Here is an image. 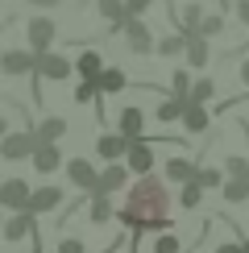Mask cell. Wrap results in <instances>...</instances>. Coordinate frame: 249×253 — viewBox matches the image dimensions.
Masks as SVG:
<instances>
[{
  "instance_id": "cell-1",
  "label": "cell",
  "mask_w": 249,
  "mask_h": 253,
  "mask_svg": "<svg viewBox=\"0 0 249 253\" xmlns=\"http://www.w3.org/2000/svg\"><path fill=\"white\" fill-rule=\"evenodd\" d=\"M170 208H174V199H170L166 178L137 174L129 195H124V204L117 208V220L129 224L133 233H166L170 228Z\"/></svg>"
},
{
  "instance_id": "cell-2",
  "label": "cell",
  "mask_w": 249,
  "mask_h": 253,
  "mask_svg": "<svg viewBox=\"0 0 249 253\" xmlns=\"http://www.w3.org/2000/svg\"><path fill=\"white\" fill-rule=\"evenodd\" d=\"M71 75H75V58L58 54V50H50V54H38V71L29 75V79H34V100H42V79L62 83V79H71Z\"/></svg>"
},
{
  "instance_id": "cell-3",
  "label": "cell",
  "mask_w": 249,
  "mask_h": 253,
  "mask_svg": "<svg viewBox=\"0 0 249 253\" xmlns=\"http://www.w3.org/2000/svg\"><path fill=\"white\" fill-rule=\"evenodd\" d=\"M34 71H38V54L29 46H8L4 54H0V75L25 79V75H34Z\"/></svg>"
},
{
  "instance_id": "cell-4",
  "label": "cell",
  "mask_w": 249,
  "mask_h": 253,
  "mask_svg": "<svg viewBox=\"0 0 249 253\" xmlns=\"http://www.w3.org/2000/svg\"><path fill=\"white\" fill-rule=\"evenodd\" d=\"M34 150H38V133L34 129H21V133L8 129L0 137V158H4V162H25V158H34Z\"/></svg>"
},
{
  "instance_id": "cell-5",
  "label": "cell",
  "mask_w": 249,
  "mask_h": 253,
  "mask_svg": "<svg viewBox=\"0 0 249 253\" xmlns=\"http://www.w3.org/2000/svg\"><path fill=\"white\" fill-rule=\"evenodd\" d=\"M124 46H129V54H154V46H158V38L150 34V25H145V17H129L124 21Z\"/></svg>"
},
{
  "instance_id": "cell-6",
  "label": "cell",
  "mask_w": 249,
  "mask_h": 253,
  "mask_svg": "<svg viewBox=\"0 0 249 253\" xmlns=\"http://www.w3.org/2000/svg\"><path fill=\"white\" fill-rule=\"evenodd\" d=\"M25 38H29V50H34V54H50V50H54V38H58V25L50 17H29L25 21Z\"/></svg>"
},
{
  "instance_id": "cell-7",
  "label": "cell",
  "mask_w": 249,
  "mask_h": 253,
  "mask_svg": "<svg viewBox=\"0 0 249 253\" xmlns=\"http://www.w3.org/2000/svg\"><path fill=\"white\" fill-rule=\"evenodd\" d=\"M62 170H67L71 187L83 191V195H91V191H96V183H100V170L87 162V158H67V162H62Z\"/></svg>"
},
{
  "instance_id": "cell-8",
  "label": "cell",
  "mask_w": 249,
  "mask_h": 253,
  "mask_svg": "<svg viewBox=\"0 0 249 253\" xmlns=\"http://www.w3.org/2000/svg\"><path fill=\"white\" fill-rule=\"evenodd\" d=\"M154 141L150 137H137V141H129V154H124V166L133 170V178L137 174H154Z\"/></svg>"
},
{
  "instance_id": "cell-9",
  "label": "cell",
  "mask_w": 249,
  "mask_h": 253,
  "mask_svg": "<svg viewBox=\"0 0 249 253\" xmlns=\"http://www.w3.org/2000/svg\"><path fill=\"white\" fill-rule=\"evenodd\" d=\"M29 195H34V191H29V183H25V178H17V174L0 183V208H4V212H25Z\"/></svg>"
},
{
  "instance_id": "cell-10",
  "label": "cell",
  "mask_w": 249,
  "mask_h": 253,
  "mask_svg": "<svg viewBox=\"0 0 249 253\" xmlns=\"http://www.w3.org/2000/svg\"><path fill=\"white\" fill-rule=\"evenodd\" d=\"M38 216L34 212H8L4 224H0V237L8 241V245H17V241H29V233H34Z\"/></svg>"
},
{
  "instance_id": "cell-11",
  "label": "cell",
  "mask_w": 249,
  "mask_h": 253,
  "mask_svg": "<svg viewBox=\"0 0 249 253\" xmlns=\"http://www.w3.org/2000/svg\"><path fill=\"white\" fill-rule=\"evenodd\" d=\"M129 178H133V170L124 162H108L100 170V183H96V191H104V195H117V191H124L129 187Z\"/></svg>"
},
{
  "instance_id": "cell-12",
  "label": "cell",
  "mask_w": 249,
  "mask_h": 253,
  "mask_svg": "<svg viewBox=\"0 0 249 253\" xmlns=\"http://www.w3.org/2000/svg\"><path fill=\"white\" fill-rule=\"evenodd\" d=\"M183 58H187V67H191V71H204L208 62H212V38H204V34H187Z\"/></svg>"
},
{
  "instance_id": "cell-13",
  "label": "cell",
  "mask_w": 249,
  "mask_h": 253,
  "mask_svg": "<svg viewBox=\"0 0 249 253\" xmlns=\"http://www.w3.org/2000/svg\"><path fill=\"white\" fill-rule=\"evenodd\" d=\"M96 154L104 158V162H124V154H129V137L124 133H100L96 137Z\"/></svg>"
},
{
  "instance_id": "cell-14",
  "label": "cell",
  "mask_w": 249,
  "mask_h": 253,
  "mask_svg": "<svg viewBox=\"0 0 249 253\" xmlns=\"http://www.w3.org/2000/svg\"><path fill=\"white\" fill-rule=\"evenodd\" d=\"M54 208H62V187L46 183V187H38V191L29 195V208H25V212H34V216L42 220L46 212H54Z\"/></svg>"
},
{
  "instance_id": "cell-15",
  "label": "cell",
  "mask_w": 249,
  "mask_h": 253,
  "mask_svg": "<svg viewBox=\"0 0 249 253\" xmlns=\"http://www.w3.org/2000/svg\"><path fill=\"white\" fill-rule=\"evenodd\" d=\"M117 133H124L129 141H137V137H145V108H137V104L121 108V117H117Z\"/></svg>"
},
{
  "instance_id": "cell-16",
  "label": "cell",
  "mask_w": 249,
  "mask_h": 253,
  "mask_svg": "<svg viewBox=\"0 0 249 253\" xmlns=\"http://www.w3.org/2000/svg\"><path fill=\"white\" fill-rule=\"evenodd\" d=\"M179 125H183V133L200 137V133L212 129V108H208V104H187V112H183Z\"/></svg>"
},
{
  "instance_id": "cell-17",
  "label": "cell",
  "mask_w": 249,
  "mask_h": 253,
  "mask_svg": "<svg viewBox=\"0 0 249 253\" xmlns=\"http://www.w3.org/2000/svg\"><path fill=\"white\" fill-rule=\"evenodd\" d=\"M34 170L38 174H54L58 166H62V154H58V141H38V150H34Z\"/></svg>"
},
{
  "instance_id": "cell-18",
  "label": "cell",
  "mask_w": 249,
  "mask_h": 253,
  "mask_svg": "<svg viewBox=\"0 0 249 253\" xmlns=\"http://www.w3.org/2000/svg\"><path fill=\"white\" fill-rule=\"evenodd\" d=\"M195 170H200V166H195L191 158H179V154H174V158H166V162H162V174H166V183H174V187L191 183V178H195Z\"/></svg>"
},
{
  "instance_id": "cell-19",
  "label": "cell",
  "mask_w": 249,
  "mask_h": 253,
  "mask_svg": "<svg viewBox=\"0 0 249 253\" xmlns=\"http://www.w3.org/2000/svg\"><path fill=\"white\" fill-rule=\"evenodd\" d=\"M96 13L108 21V34H124V21H129L124 0H96Z\"/></svg>"
},
{
  "instance_id": "cell-20",
  "label": "cell",
  "mask_w": 249,
  "mask_h": 253,
  "mask_svg": "<svg viewBox=\"0 0 249 253\" xmlns=\"http://www.w3.org/2000/svg\"><path fill=\"white\" fill-rule=\"evenodd\" d=\"M112 216H117V208H112V195L91 191V195H87V220H91V224H112Z\"/></svg>"
},
{
  "instance_id": "cell-21",
  "label": "cell",
  "mask_w": 249,
  "mask_h": 253,
  "mask_svg": "<svg viewBox=\"0 0 249 253\" xmlns=\"http://www.w3.org/2000/svg\"><path fill=\"white\" fill-rule=\"evenodd\" d=\"M187 104H191V100H183V96H166V100H158L154 121H158V125H179L183 112H187Z\"/></svg>"
},
{
  "instance_id": "cell-22",
  "label": "cell",
  "mask_w": 249,
  "mask_h": 253,
  "mask_svg": "<svg viewBox=\"0 0 249 253\" xmlns=\"http://www.w3.org/2000/svg\"><path fill=\"white\" fill-rule=\"evenodd\" d=\"M208 17V8L200 4V0H191V4L179 8V17H174V29L179 34H200V21Z\"/></svg>"
},
{
  "instance_id": "cell-23",
  "label": "cell",
  "mask_w": 249,
  "mask_h": 253,
  "mask_svg": "<svg viewBox=\"0 0 249 253\" xmlns=\"http://www.w3.org/2000/svg\"><path fill=\"white\" fill-rule=\"evenodd\" d=\"M220 195H224V204H233V208L249 204V174H228L224 187H220Z\"/></svg>"
},
{
  "instance_id": "cell-24",
  "label": "cell",
  "mask_w": 249,
  "mask_h": 253,
  "mask_svg": "<svg viewBox=\"0 0 249 253\" xmlns=\"http://www.w3.org/2000/svg\"><path fill=\"white\" fill-rule=\"evenodd\" d=\"M96 83H100V96H117V91H124V87H133V79L124 75L121 67H104Z\"/></svg>"
},
{
  "instance_id": "cell-25",
  "label": "cell",
  "mask_w": 249,
  "mask_h": 253,
  "mask_svg": "<svg viewBox=\"0 0 249 253\" xmlns=\"http://www.w3.org/2000/svg\"><path fill=\"white\" fill-rule=\"evenodd\" d=\"M104 67H108V62H104L100 50H79V58H75V75L79 79H100Z\"/></svg>"
},
{
  "instance_id": "cell-26",
  "label": "cell",
  "mask_w": 249,
  "mask_h": 253,
  "mask_svg": "<svg viewBox=\"0 0 249 253\" xmlns=\"http://www.w3.org/2000/svg\"><path fill=\"white\" fill-rule=\"evenodd\" d=\"M67 129H71V125L62 121V117H42V121L34 125L38 141H62V137H67Z\"/></svg>"
},
{
  "instance_id": "cell-27",
  "label": "cell",
  "mask_w": 249,
  "mask_h": 253,
  "mask_svg": "<svg viewBox=\"0 0 249 253\" xmlns=\"http://www.w3.org/2000/svg\"><path fill=\"white\" fill-rule=\"evenodd\" d=\"M183 50H187V34H179V29H174V34L158 38V46H154V54H162V58H179Z\"/></svg>"
},
{
  "instance_id": "cell-28",
  "label": "cell",
  "mask_w": 249,
  "mask_h": 253,
  "mask_svg": "<svg viewBox=\"0 0 249 253\" xmlns=\"http://www.w3.org/2000/svg\"><path fill=\"white\" fill-rule=\"evenodd\" d=\"M191 104H212L216 100V79H208V75H200L191 83V96H187Z\"/></svg>"
},
{
  "instance_id": "cell-29",
  "label": "cell",
  "mask_w": 249,
  "mask_h": 253,
  "mask_svg": "<svg viewBox=\"0 0 249 253\" xmlns=\"http://www.w3.org/2000/svg\"><path fill=\"white\" fill-rule=\"evenodd\" d=\"M224 170H216V166H200V170H195V183H200L204 187V191H220V187H224Z\"/></svg>"
},
{
  "instance_id": "cell-30",
  "label": "cell",
  "mask_w": 249,
  "mask_h": 253,
  "mask_svg": "<svg viewBox=\"0 0 249 253\" xmlns=\"http://www.w3.org/2000/svg\"><path fill=\"white\" fill-rule=\"evenodd\" d=\"M204 195H208V191L191 178V183H183V187H179V208H187V212H191V208H200V204H204Z\"/></svg>"
},
{
  "instance_id": "cell-31",
  "label": "cell",
  "mask_w": 249,
  "mask_h": 253,
  "mask_svg": "<svg viewBox=\"0 0 249 253\" xmlns=\"http://www.w3.org/2000/svg\"><path fill=\"white\" fill-rule=\"evenodd\" d=\"M71 96H75V104H100V100H104V96H100V83H96V79H79Z\"/></svg>"
},
{
  "instance_id": "cell-32",
  "label": "cell",
  "mask_w": 249,
  "mask_h": 253,
  "mask_svg": "<svg viewBox=\"0 0 249 253\" xmlns=\"http://www.w3.org/2000/svg\"><path fill=\"white\" fill-rule=\"evenodd\" d=\"M191 83H195L191 71H183V67L170 71V96H183V100H187V96H191Z\"/></svg>"
},
{
  "instance_id": "cell-33",
  "label": "cell",
  "mask_w": 249,
  "mask_h": 253,
  "mask_svg": "<svg viewBox=\"0 0 249 253\" xmlns=\"http://www.w3.org/2000/svg\"><path fill=\"white\" fill-rule=\"evenodd\" d=\"M154 253H183V241H179V233H170V228H166V233L154 241Z\"/></svg>"
},
{
  "instance_id": "cell-34",
  "label": "cell",
  "mask_w": 249,
  "mask_h": 253,
  "mask_svg": "<svg viewBox=\"0 0 249 253\" xmlns=\"http://www.w3.org/2000/svg\"><path fill=\"white\" fill-rule=\"evenodd\" d=\"M220 29H224V17H220V13H208V17L200 21V34H204V38H216Z\"/></svg>"
},
{
  "instance_id": "cell-35",
  "label": "cell",
  "mask_w": 249,
  "mask_h": 253,
  "mask_svg": "<svg viewBox=\"0 0 249 253\" xmlns=\"http://www.w3.org/2000/svg\"><path fill=\"white\" fill-rule=\"evenodd\" d=\"M224 174H249V154H233L224 162Z\"/></svg>"
},
{
  "instance_id": "cell-36",
  "label": "cell",
  "mask_w": 249,
  "mask_h": 253,
  "mask_svg": "<svg viewBox=\"0 0 249 253\" xmlns=\"http://www.w3.org/2000/svg\"><path fill=\"white\" fill-rule=\"evenodd\" d=\"M58 253H87V241H79V237H58Z\"/></svg>"
},
{
  "instance_id": "cell-37",
  "label": "cell",
  "mask_w": 249,
  "mask_h": 253,
  "mask_svg": "<svg viewBox=\"0 0 249 253\" xmlns=\"http://www.w3.org/2000/svg\"><path fill=\"white\" fill-rule=\"evenodd\" d=\"M150 4H154V0H124L129 17H145V13H150Z\"/></svg>"
},
{
  "instance_id": "cell-38",
  "label": "cell",
  "mask_w": 249,
  "mask_h": 253,
  "mask_svg": "<svg viewBox=\"0 0 249 253\" xmlns=\"http://www.w3.org/2000/svg\"><path fill=\"white\" fill-rule=\"evenodd\" d=\"M216 253H245V245H241V237H237V241H220Z\"/></svg>"
},
{
  "instance_id": "cell-39",
  "label": "cell",
  "mask_w": 249,
  "mask_h": 253,
  "mask_svg": "<svg viewBox=\"0 0 249 253\" xmlns=\"http://www.w3.org/2000/svg\"><path fill=\"white\" fill-rule=\"evenodd\" d=\"M233 8H237V21H241V25L249 29V0H237V4H233Z\"/></svg>"
},
{
  "instance_id": "cell-40",
  "label": "cell",
  "mask_w": 249,
  "mask_h": 253,
  "mask_svg": "<svg viewBox=\"0 0 249 253\" xmlns=\"http://www.w3.org/2000/svg\"><path fill=\"white\" fill-rule=\"evenodd\" d=\"M237 75H241V87H245V91H249V58H245V62H241V71H237Z\"/></svg>"
},
{
  "instance_id": "cell-41",
  "label": "cell",
  "mask_w": 249,
  "mask_h": 253,
  "mask_svg": "<svg viewBox=\"0 0 249 253\" xmlns=\"http://www.w3.org/2000/svg\"><path fill=\"white\" fill-rule=\"evenodd\" d=\"M4 133H8V121H4V117H0V137H4Z\"/></svg>"
},
{
  "instance_id": "cell-42",
  "label": "cell",
  "mask_w": 249,
  "mask_h": 253,
  "mask_svg": "<svg viewBox=\"0 0 249 253\" xmlns=\"http://www.w3.org/2000/svg\"><path fill=\"white\" fill-rule=\"evenodd\" d=\"M241 245H245V253H249V233H241Z\"/></svg>"
},
{
  "instance_id": "cell-43",
  "label": "cell",
  "mask_w": 249,
  "mask_h": 253,
  "mask_svg": "<svg viewBox=\"0 0 249 253\" xmlns=\"http://www.w3.org/2000/svg\"><path fill=\"white\" fill-rule=\"evenodd\" d=\"M0 224H4V208H0Z\"/></svg>"
}]
</instances>
